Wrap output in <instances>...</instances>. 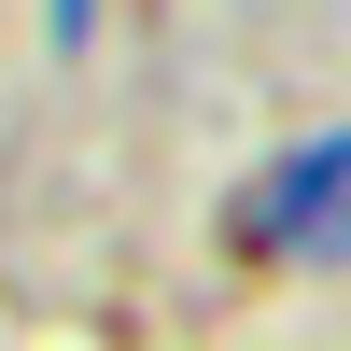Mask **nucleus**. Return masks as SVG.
I'll return each instance as SVG.
<instances>
[{"instance_id":"2","label":"nucleus","mask_w":351,"mask_h":351,"mask_svg":"<svg viewBox=\"0 0 351 351\" xmlns=\"http://www.w3.org/2000/svg\"><path fill=\"white\" fill-rule=\"evenodd\" d=\"M43 43H56V56H84V43H99V0H43Z\"/></svg>"},{"instance_id":"1","label":"nucleus","mask_w":351,"mask_h":351,"mask_svg":"<svg viewBox=\"0 0 351 351\" xmlns=\"http://www.w3.org/2000/svg\"><path fill=\"white\" fill-rule=\"evenodd\" d=\"M337 197H351V127H309L295 155H267V183L239 197V253L337 267Z\"/></svg>"}]
</instances>
